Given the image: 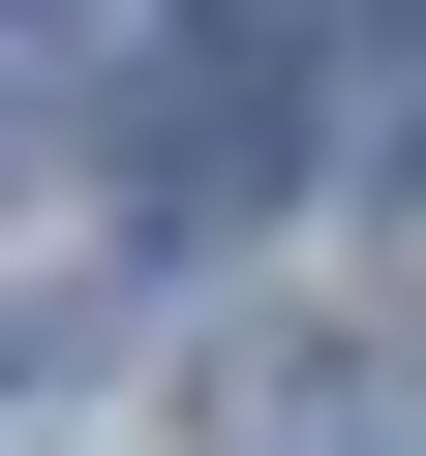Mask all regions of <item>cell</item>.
Segmentation results:
<instances>
[{"label": "cell", "mask_w": 426, "mask_h": 456, "mask_svg": "<svg viewBox=\"0 0 426 456\" xmlns=\"http://www.w3.org/2000/svg\"><path fill=\"white\" fill-rule=\"evenodd\" d=\"M213 456H426V335H396V305H244Z\"/></svg>", "instance_id": "1"}, {"label": "cell", "mask_w": 426, "mask_h": 456, "mask_svg": "<svg viewBox=\"0 0 426 456\" xmlns=\"http://www.w3.org/2000/svg\"><path fill=\"white\" fill-rule=\"evenodd\" d=\"M274 183V92H152V213H244Z\"/></svg>", "instance_id": "2"}, {"label": "cell", "mask_w": 426, "mask_h": 456, "mask_svg": "<svg viewBox=\"0 0 426 456\" xmlns=\"http://www.w3.org/2000/svg\"><path fill=\"white\" fill-rule=\"evenodd\" d=\"M0 31H92V0H0Z\"/></svg>", "instance_id": "3"}]
</instances>
